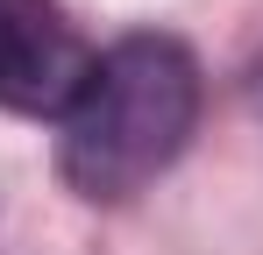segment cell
<instances>
[{"label":"cell","mask_w":263,"mask_h":255,"mask_svg":"<svg viewBox=\"0 0 263 255\" xmlns=\"http://www.w3.org/2000/svg\"><path fill=\"white\" fill-rule=\"evenodd\" d=\"M92 50L57 0H0V107L7 114H64L86 85Z\"/></svg>","instance_id":"obj_2"},{"label":"cell","mask_w":263,"mask_h":255,"mask_svg":"<svg viewBox=\"0 0 263 255\" xmlns=\"http://www.w3.org/2000/svg\"><path fill=\"white\" fill-rule=\"evenodd\" d=\"M192 128H199L192 50L178 36H121L107 57H92L86 85L57 114V177L92 206H121L185 156Z\"/></svg>","instance_id":"obj_1"},{"label":"cell","mask_w":263,"mask_h":255,"mask_svg":"<svg viewBox=\"0 0 263 255\" xmlns=\"http://www.w3.org/2000/svg\"><path fill=\"white\" fill-rule=\"evenodd\" d=\"M256 107H263V64H256Z\"/></svg>","instance_id":"obj_3"}]
</instances>
